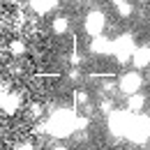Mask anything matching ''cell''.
Returning <instances> with one entry per match:
<instances>
[{"mask_svg":"<svg viewBox=\"0 0 150 150\" xmlns=\"http://www.w3.org/2000/svg\"><path fill=\"white\" fill-rule=\"evenodd\" d=\"M127 136H129V141H134V143H146L150 139V118L148 115H143V113L132 115Z\"/></svg>","mask_w":150,"mask_h":150,"instance_id":"cell-2","label":"cell"},{"mask_svg":"<svg viewBox=\"0 0 150 150\" xmlns=\"http://www.w3.org/2000/svg\"><path fill=\"white\" fill-rule=\"evenodd\" d=\"M5 2H12V0H5Z\"/></svg>","mask_w":150,"mask_h":150,"instance_id":"cell-23","label":"cell"},{"mask_svg":"<svg viewBox=\"0 0 150 150\" xmlns=\"http://www.w3.org/2000/svg\"><path fill=\"white\" fill-rule=\"evenodd\" d=\"M86 33L90 35V37H97V35H102L104 33V28H106V19H104V14L99 12V9H93V12H88L86 14Z\"/></svg>","mask_w":150,"mask_h":150,"instance_id":"cell-5","label":"cell"},{"mask_svg":"<svg viewBox=\"0 0 150 150\" xmlns=\"http://www.w3.org/2000/svg\"><path fill=\"white\" fill-rule=\"evenodd\" d=\"M113 5H115V7H118V5H122V2H127V0H111Z\"/></svg>","mask_w":150,"mask_h":150,"instance_id":"cell-20","label":"cell"},{"mask_svg":"<svg viewBox=\"0 0 150 150\" xmlns=\"http://www.w3.org/2000/svg\"><path fill=\"white\" fill-rule=\"evenodd\" d=\"M76 115L74 111H69V109H60V111L51 113V118L44 122V127L42 129L46 132V134H51V136H58V139H65V136H69L72 132H76Z\"/></svg>","mask_w":150,"mask_h":150,"instance_id":"cell-1","label":"cell"},{"mask_svg":"<svg viewBox=\"0 0 150 150\" xmlns=\"http://www.w3.org/2000/svg\"><path fill=\"white\" fill-rule=\"evenodd\" d=\"M19 104H21V97H19V95H14V93H9V95H5L0 111H5V113H14L16 109H19Z\"/></svg>","mask_w":150,"mask_h":150,"instance_id":"cell-10","label":"cell"},{"mask_svg":"<svg viewBox=\"0 0 150 150\" xmlns=\"http://www.w3.org/2000/svg\"><path fill=\"white\" fill-rule=\"evenodd\" d=\"M132 12H134V7H132V2H122V5H118V14L125 19V16H132Z\"/></svg>","mask_w":150,"mask_h":150,"instance_id":"cell-14","label":"cell"},{"mask_svg":"<svg viewBox=\"0 0 150 150\" xmlns=\"http://www.w3.org/2000/svg\"><path fill=\"white\" fill-rule=\"evenodd\" d=\"M141 83H143V79H141V74L139 72H127V74L120 76V90L125 95H134L139 93V88H141Z\"/></svg>","mask_w":150,"mask_h":150,"instance_id":"cell-6","label":"cell"},{"mask_svg":"<svg viewBox=\"0 0 150 150\" xmlns=\"http://www.w3.org/2000/svg\"><path fill=\"white\" fill-rule=\"evenodd\" d=\"M88 102V93L86 90H76L74 93V104H86Z\"/></svg>","mask_w":150,"mask_h":150,"instance_id":"cell-15","label":"cell"},{"mask_svg":"<svg viewBox=\"0 0 150 150\" xmlns=\"http://www.w3.org/2000/svg\"><path fill=\"white\" fill-rule=\"evenodd\" d=\"M28 5H30V9H33L35 14L44 16V14L53 12L58 7V0H28Z\"/></svg>","mask_w":150,"mask_h":150,"instance_id":"cell-9","label":"cell"},{"mask_svg":"<svg viewBox=\"0 0 150 150\" xmlns=\"http://www.w3.org/2000/svg\"><path fill=\"white\" fill-rule=\"evenodd\" d=\"M83 129H88V118L86 115H79L76 118V132H83Z\"/></svg>","mask_w":150,"mask_h":150,"instance_id":"cell-16","label":"cell"},{"mask_svg":"<svg viewBox=\"0 0 150 150\" xmlns=\"http://www.w3.org/2000/svg\"><path fill=\"white\" fill-rule=\"evenodd\" d=\"M30 115H33V118H37V115H42V106H37V104H33V106H30Z\"/></svg>","mask_w":150,"mask_h":150,"instance_id":"cell-18","label":"cell"},{"mask_svg":"<svg viewBox=\"0 0 150 150\" xmlns=\"http://www.w3.org/2000/svg\"><path fill=\"white\" fill-rule=\"evenodd\" d=\"M132 62H134L136 69L148 67V65H150V46H139V49H134V53H132Z\"/></svg>","mask_w":150,"mask_h":150,"instance_id":"cell-8","label":"cell"},{"mask_svg":"<svg viewBox=\"0 0 150 150\" xmlns=\"http://www.w3.org/2000/svg\"><path fill=\"white\" fill-rule=\"evenodd\" d=\"M132 122V113L129 111H111L109 113V129L115 136H127V129H129Z\"/></svg>","mask_w":150,"mask_h":150,"instance_id":"cell-4","label":"cell"},{"mask_svg":"<svg viewBox=\"0 0 150 150\" xmlns=\"http://www.w3.org/2000/svg\"><path fill=\"white\" fill-rule=\"evenodd\" d=\"M51 150H67V148H65V146H53Z\"/></svg>","mask_w":150,"mask_h":150,"instance_id":"cell-21","label":"cell"},{"mask_svg":"<svg viewBox=\"0 0 150 150\" xmlns=\"http://www.w3.org/2000/svg\"><path fill=\"white\" fill-rule=\"evenodd\" d=\"M102 111H104V113H111L113 111V104L109 102V99H104V102H102Z\"/></svg>","mask_w":150,"mask_h":150,"instance_id":"cell-17","label":"cell"},{"mask_svg":"<svg viewBox=\"0 0 150 150\" xmlns=\"http://www.w3.org/2000/svg\"><path fill=\"white\" fill-rule=\"evenodd\" d=\"M148 81H150V72H148Z\"/></svg>","mask_w":150,"mask_h":150,"instance_id":"cell-22","label":"cell"},{"mask_svg":"<svg viewBox=\"0 0 150 150\" xmlns=\"http://www.w3.org/2000/svg\"><path fill=\"white\" fill-rule=\"evenodd\" d=\"M143 104H146V97L139 95V93L129 95V99H127V109H129L132 113H139L141 109H143Z\"/></svg>","mask_w":150,"mask_h":150,"instance_id":"cell-11","label":"cell"},{"mask_svg":"<svg viewBox=\"0 0 150 150\" xmlns=\"http://www.w3.org/2000/svg\"><path fill=\"white\" fill-rule=\"evenodd\" d=\"M19 150H35V148H33V143H23V146H19Z\"/></svg>","mask_w":150,"mask_h":150,"instance_id":"cell-19","label":"cell"},{"mask_svg":"<svg viewBox=\"0 0 150 150\" xmlns=\"http://www.w3.org/2000/svg\"><path fill=\"white\" fill-rule=\"evenodd\" d=\"M90 51L97 56H109V53H113V39H109L106 35H97L90 42Z\"/></svg>","mask_w":150,"mask_h":150,"instance_id":"cell-7","label":"cell"},{"mask_svg":"<svg viewBox=\"0 0 150 150\" xmlns=\"http://www.w3.org/2000/svg\"><path fill=\"white\" fill-rule=\"evenodd\" d=\"M134 49H136L134 35H129V33H125V35H120L118 39H113V56H115V60L120 65H125L127 60H132Z\"/></svg>","mask_w":150,"mask_h":150,"instance_id":"cell-3","label":"cell"},{"mask_svg":"<svg viewBox=\"0 0 150 150\" xmlns=\"http://www.w3.org/2000/svg\"><path fill=\"white\" fill-rule=\"evenodd\" d=\"M9 53L14 58H21L25 53V42H23V39H12V42H9Z\"/></svg>","mask_w":150,"mask_h":150,"instance_id":"cell-13","label":"cell"},{"mask_svg":"<svg viewBox=\"0 0 150 150\" xmlns=\"http://www.w3.org/2000/svg\"><path fill=\"white\" fill-rule=\"evenodd\" d=\"M51 28H53V33H58V35H65L69 30V19L67 16H56L53 23H51Z\"/></svg>","mask_w":150,"mask_h":150,"instance_id":"cell-12","label":"cell"}]
</instances>
